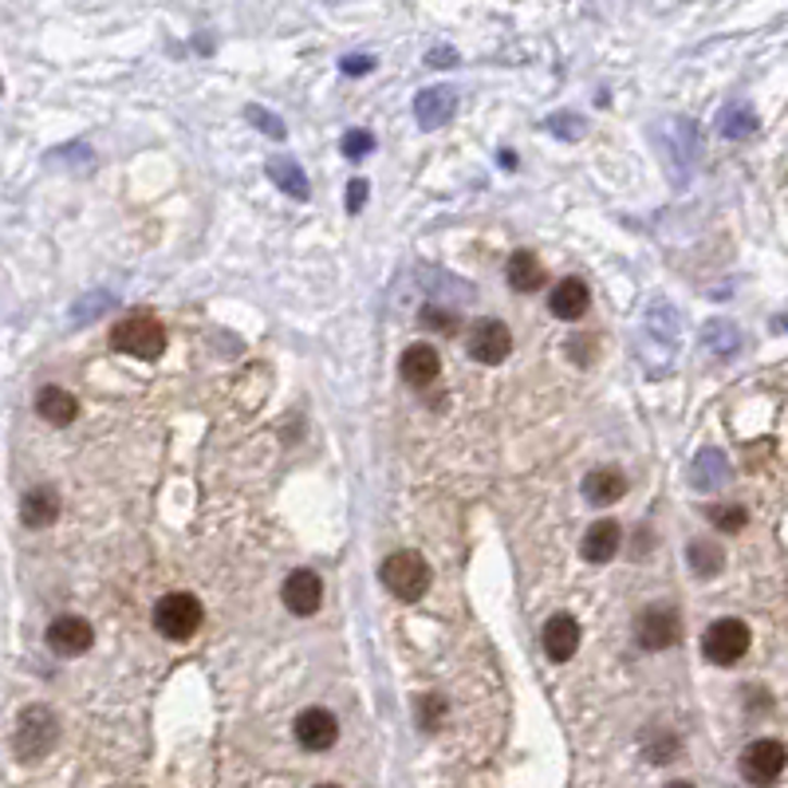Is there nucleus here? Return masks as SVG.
Returning <instances> with one entry per match:
<instances>
[{
    "label": "nucleus",
    "mask_w": 788,
    "mask_h": 788,
    "mask_svg": "<svg viewBox=\"0 0 788 788\" xmlns=\"http://www.w3.org/2000/svg\"><path fill=\"white\" fill-rule=\"evenodd\" d=\"M36 415L52 426H72L79 418V398L72 391H63V386H44L36 394Z\"/></svg>",
    "instance_id": "aec40b11"
},
{
    "label": "nucleus",
    "mask_w": 788,
    "mask_h": 788,
    "mask_svg": "<svg viewBox=\"0 0 788 788\" xmlns=\"http://www.w3.org/2000/svg\"><path fill=\"white\" fill-rule=\"evenodd\" d=\"M658 347L663 352L666 347V355H675V343H678V316H675V308L670 304H663V300H654L651 304V311H647V323H643V347H639V355L647 352V347Z\"/></svg>",
    "instance_id": "2eb2a0df"
},
{
    "label": "nucleus",
    "mask_w": 788,
    "mask_h": 788,
    "mask_svg": "<svg viewBox=\"0 0 788 788\" xmlns=\"http://www.w3.org/2000/svg\"><path fill=\"white\" fill-rule=\"evenodd\" d=\"M245 114H249V123H257L260 131L269 138H284L288 135V126H284V119H276L272 111H264V107H245Z\"/></svg>",
    "instance_id": "2f4dec72"
},
{
    "label": "nucleus",
    "mask_w": 788,
    "mask_h": 788,
    "mask_svg": "<svg viewBox=\"0 0 788 788\" xmlns=\"http://www.w3.org/2000/svg\"><path fill=\"white\" fill-rule=\"evenodd\" d=\"M367 194H371V186H367L364 177H355L352 186H347V197H343V206H347V213H359V209L367 206Z\"/></svg>",
    "instance_id": "f704fd0d"
},
{
    "label": "nucleus",
    "mask_w": 788,
    "mask_h": 788,
    "mask_svg": "<svg viewBox=\"0 0 788 788\" xmlns=\"http://www.w3.org/2000/svg\"><path fill=\"white\" fill-rule=\"evenodd\" d=\"M284 607H288L292 615H300V619H308V615H316L320 612V603H323V583H320V576L316 571H308V568H296L284 580Z\"/></svg>",
    "instance_id": "9b49d317"
},
{
    "label": "nucleus",
    "mask_w": 788,
    "mask_h": 788,
    "mask_svg": "<svg viewBox=\"0 0 788 788\" xmlns=\"http://www.w3.org/2000/svg\"><path fill=\"white\" fill-rule=\"evenodd\" d=\"M343 158H352V162H359V158H367L374 150V135L371 131H347L340 143Z\"/></svg>",
    "instance_id": "7c9ffc66"
},
{
    "label": "nucleus",
    "mask_w": 788,
    "mask_h": 788,
    "mask_svg": "<svg viewBox=\"0 0 788 788\" xmlns=\"http://www.w3.org/2000/svg\"><path fill=\"white\" fill-rule=\"evenodd\" d=\"M454 60H457V56L450 52V48H446V52H430V67H454Z\"/></svg>",
    "instance_id": "4c0bfd02"
},
{
    "label": "nucleus",
    "mask_w": 788,
    "mask_h": 788,
    "mask_svg": "<svg viewBox=\"0 0 788 788\" xmlns=\"http://www.w3.org/2000/svg\"><path fill=\"white\" fill-rule=\"evenodd\" d=\"M666 788H694V785H690V780H670Z\"/></svg>",
    "instance_id": "58836bf2"
},
{
    "label": "nucleus",
    "mask_w": 788,
    "mask_h": 788,
    "mask_svg": "<svg viewBox=\"0 0 788 788\" xmlns=\"http://www.w3.org/2000/svg\"><path fill=\"white\" fill-rule=\"evenodd\" d=\"M56 737H60V722L48 705H28L16 722V734H12V749L21 761H40L52 753Z\"/></svg>",
    "instance_id": "20e7f679"
},
{
    "label": "nucleus",
    "mask_w": 788,
    "mask_h": 788,
    "mask_svg": "<svg viewBox=\"0 0 788 788\" xmlns=\"http://www.w3.org/2000/svg\"><path fill=\"white\" fill-rule=\"evenodd\" d=\"M398 371H403V379L410 386H430L442 374V355L430 347V343H410L403 352V359H398Z\"/></svg>",
    "instance_id": "4468645a"
},
{
    "label": "nucleus",
    "mask_w": 788,
    "mask_h": 788,
    "mask_svg": "<svg viewBox=\"0 0 788 788\" xmlns=\"http://www.w3.org/2000/svg\"><path fill=\"white\" fill-rule=\"evenodd\" d=\"M442 717H446V698L442 694L418 698V722H422V729H438L442 726Z\"/></svg>",
    "instance_id": "c756f323"
},
{
    "label": "nucleus",
    "mask_w": 788,
    "mask_h": 788,
    "mask_svg": "<svg viewBox=\"0 0 788 788\" xmlns=\"http://www.w3.org/2000/svg\"><path fill=\"white\" fill-rule=\"evenodd\" d=\"M505 276H508V284H513L517 292H537L540 284L549 281V272H544L540 257H537V253H529V249H517L513 257H508Z\"/></svg>",
    "instance_id": "5701e85b"
},
{
    "label": "nucleus",
    "mask_w": 788,
    "mask_h": 788,
    "mask_svg": "<svg viewBox=\"0 0 788 788\" xmlns=\"http://www.w3.org/2000/svg\"><path fill=\"white\" fill-rule=\"evenodd\" d=\"M296 741H300L308 753H323V749L335 746V737H340V722H335L332 710H323V705H308L296 714V726H292Z\"/></svg>",
    "instance_id": "1a4fd4ad"
},
{
    "label": "nucleus",
    "mask_w": 788,
    "mask_h": 788,
    "mask_svg": "<svg viewBox=\"0 0 788 788\" xmlns=\"http://www.w3.org/2000/svg\"><path fill=\"white\" fill-rule=\"evenodd\" d=\"M422 323H426V328H434V332H446V335L457 332V316H450V311L438 308V304H426V308H422Z\"/></svg>",
    "instance_id": "473e14b6"
},
{
    "label": "nucleus",
    "mask_w": 788,
    "mask_h": 788,
    "mask_svg": "<svg viewBox=\"0 0 788 788\" xmlns=\"http://www.w3.org/2000/svg\"><path fill=\"white\" fill-rule=\"evenodd\" d=\"M785 765H788V749L780 746L777 737H758V741H749L746 753H741V777L753 788L777 785Z\"/></svg>",
    "instance_id": "423d86ee"
},
{
    "label": "nucleus",
    "mask_w": 788,
    "mask_h": 788,
    "mask_svg": "<svg viewBox=\"0 0 788 788\" xmlns=\"http://www.w3.org/2000/svg\"><path fill=\"white\" fill-rule=\"evenodd\" d=\"M466 352L473 364L497 367V364H505L508 352H513V332H508L501 320H481V323H473V332H469Z\"/></svg>",
    "instance_id": "6e6552de"
},
{
    "label": "nucleus",
    "mask_w": 788,
    "mask_h": 788,
    "mask_svg": "<svg viewBox=\"0 0 788 788\" xmlns=\"http://www.w3.org/2000/svg\"><path fill=\"white\" fill-rule=\"evenodd\" d=\"M758 111L746 103V99H734V103H726L722 111H717V131L726 138H753L758 135Z\"/></svg>",
    "instance_id": "b1692460"
},
{
    "label": "nucleus",
    "mask_w": 788,
    "mask_h": 788,
    "mask_svg": "<svg viewBox=\"0 0 788 788\" xmlns=\"http://www.w3.org/2000/svg\"><path fill=\"white\" fill-rule=\"evenodd\" d=\"M540 643H544V654H549L552 663H568L571 654L580 651V623L576 615L568 612H556L549 623H544V631H540Z\"/></svg>",
    "instance_id": "f8f14e48"
},
{
    "label": "nucleus",
    "mask_w": 788,
    "mask_h": 788,
    "mask_svg": "<svg viewBox=\"0 0 788 788\" xmlns=\"http://www.w3.org/2000/svg\"><path fill=\"white\" fill-rule=\"evenodd\" d=\"M457 111V95L450 87H426L422 95L415 99V119L422 131H438V126H446Z\"/></svg>",
    "instance_id": "f3484780"
},
{
    "label": "nucleus",
    "mask_w": 788,
    "mask_h": 788,
    "mask_svg": "<svg viewBox=\"0 0 788 788\" xmlns=\"http://www.w3.org/2000/svg\"><path fill=\"white\" fill-rule=\"evenodd\" d=\"M111 347L119 355H135V359H162L167 352V328L150 316V311H131L111 328Z\"/></svg>",
    "instance_id": "f257e3e1"
},
{
    "label": "nucleus",
    "mask_w": 788,
    "mask_h": 788,
    "mask_svg": "<svg viewBox=\"0 0 788 788\" xmlns=\"http://www.w3.org/2000/svg\"><path fill=\"white\" fill-rule=\"evenodd\" d=\"M340 67H343V75H367L374 67V56H364V52H359V56H343Z\"/></svg>",
    "instance_id": "c9c22d12"
},
{
    "label": "nucleus",
    "mask_w": 788,
    "mask_h": 788,
    "mask_svg": "<svg viewBox=\"0 0 788 788\" xmlns=\"http://www.w3.org/2000/svg\"><path fill=\"white\" fill-rule=\"evenodd\" d=\"M95 643V627L84 615H60V619L48 623V647H52L60 658H75V654H87Z\"/></svg>",
    "instance_id": "9d476101"
},
{
    "label": "nucleus",
    "mask_w": 788,
    "mask_h": 788,
    "mask_svg": "<svg viewBox=\"0 0 788 788\" xmlns=\"http://www.w3.org/2000/svg\"><path fill=\"white\" fill-rule=\"evenodd\" d=\"M583 501L588 505H615L627 493V473L619 466H600L583 478Z\"/></svg>",
    "instance_id": "a211bd4d"
},
{
    "label": "nucleus",
    "mask_w": 788,
    "mask_h": 788,
    "mask_svg": "<svg viewBox=\"0 0 788 788\" xmlns=\"http://www.w3.org/2000/svg\"><path fill=\"white\" fill-rule=\"evenodd\" d=\"M666 146H670V174L675 182L682 186L686 182V170L694 167V155H698V131L694 123H686V119H675V123L666 126Z\"/></svg>",
    "instance_id": "ddd939ff"
},
{
    "label": "nucleus",
    "mask_w": 788,
    "mask_h": 788,
    "mask_svg": "<svg viewBox=\"0 0 788 788\" xmlns=\"http://www.w3.org/2000/svg\"><path fill=\"white\" fill-rule=\"evenodd\" d=\"M702 347H710L714 355H734L741 347V332L729 320H710L702 332Z\"/></svg>",
    "instance_id": "bb28decb"
},
{
    "label": "nucleus",
    "mask_w": 788,
    "mask_h": 788,
    "mask_svg": "<svg viewBox=\"0 0 788 788\" xmlns=\"http://www.w3.org/2000/svg\"><path fill=\"white\" fill-rule=\"evenodd\" d=\"M678 635H682V619H678L675 607H647L635 619V643L643 651H666V647L678 643Z\"/></svg>",
    "instance_id": "0eeeda50"
},
{
    "label": "nucleus",
    "mask_w": 788,
    "mask_h": 788,
    "mask_svg": "<svg viewBox=\"0 0 788 788\" xmlns=\"http://www.w3.org/2000/svg\"><path fill=\"white\" fill-rule=\"evenodd\" d=\"M686 564L698 580H714L717 571L726 568V552L717 549V540H694V544H686Z\"/></svg>",
    "instance_id": "a878e982"
},
{
    "label": "nucleus",
    "mask_w": 788,
    "mask_h": 788,
    "mask_svg": "<svg viewBox=\"0 0 788 788\" xmlns=\"http://www.w3.org/2000/svg\"><path fill=\"white\" fill-rule=\"evenodd\" d=\"M111 308H114V292H107V288L87 292L84 300L72 308V323L75 328H84L87 320H95V316H103V311H111Z\"/></svg>",
    "instance_id": "cd10ccee"
},
{
    "label": "nucleus",
    "mask_w": 788,
    "mask_h": 788,
    "mask_svg": "<svg viewBox=\"0 0 788 788\" xmlns=\"http://www.w3.org/2000/svg\"><path fill=\"white\" fill-rule=\"evenodd\" d=\"M269 177L288 197H296V201H308V194H311L308 174H304V167L296 162V158H269Z\"/></svg>",
    "instance_id": "393cba45"
},
{
    "label": "nucleus",
    "mask_w": 788,
    "mask_h": 788,
    "mask_svg": "<svg viewBox=\"0 0 788 788\" xmlns=\"http://www.w3.org/2000/svg\"><path fill=\"white\" fill-rule=\"evenodd\" d=\"M705 517H710V525H714L717 532H741L749 525L746 505H710Z\"/></svg>",
    "instance_id": "c85d7f7f"
},
{
    "label": "nucleus",
    "mask_w": 788,
    "mask_h": 788,
    "mask_svg": "<svg viewBox=\"0 0 788 788\" xmlns=\"http://www.w3.org/2000/svg\"><path fill=\"white\" fill-rule=\"evenodd\" d=\"M623 544V529L615 520H595L588 532H583V544H580V556L588 564H607L615 561V552Z\"/></svg>",
    "instance_id": "6ab92c4d"
},
{
    "label": "nucleus",
    "mask_w": 788,
    "mask_h": 788,
    "mask_svg": "<svg viewBox=\"0 0 788 788\" xmlns=\"http://www.w3.org/2000/svg\"><path fill=\"white\" fill-rule=\"evenodd\" d=\"M591 343H595L591 335H580V340H571V343H568V355L576 359V364H591V352H588Z\"/></svg>",
    "instance_id": "e433bc0d"
},
{
    "label": "nucleus",
    "mask_w": 788,
    "mask_h": 788,
    "mask_svg": "<svg viewBox=\"0 0 788 788\" xmlns=\"http://www.w3.org/2000/svg\"><path fill=\"white\" fill-rule=\"evenodd\" d=\"M320 788H340V785H320Z\"/></svg>",
    "instance_id": "ea45409f"
},
{
    "label": "nucleus",
    "mask_w": 788,
    "mask_h": 788,
    "mask_svg": "<svg viewBox=\"0 0 788 788\" xmlns=\"http://www.w3.org/2000/svg\"><path fill=\"white\" fill-rule=\"evenodd\" d=\"M749 643H753V635H749L746 623L717 619V623H710V631L702 635V654H705V663L734 666L749 654Z\"/></svg>",
    "instance_id": "39448f33"
},
{
    "label": "nucleus",
    "mask_w": 788,
    "mask_h": 788,
    "mask_svg": "<svg viewBox=\"0 0 788 788\" xmlns=\"http://www.w3.org/2000/svg\"><path fill=\"white\" fill-rule=\"evenodd\" d=\"M544 126H549L556 138H580L583 135V119H580V114H552Z\"/></svg>",
    "instance_id": "72a5a7b5"
},
{
    "label": "nucleus",
    "mask_w": 788,
    "mask_h": 788,
    "mask_svg": "<svg viewBox=\"0 0 788 788\" xmlns=\"http://www.w3.org/2000/svg\"><path fill=\"white\" fill-rule=\"evenodd\" d=\"M379 580H383V588L391 591L394 600L415 603V600H422L426 588H430V564L410 549L391 552L383 561V568H379Z\"/></svg>",
    "instance_id": "7ed1b4c3"
},
{
    "label": "nucleus",
    "mask_w": 788,
    "mask_h": 788,
    "mask_svg": "<svg viewBox=\"0 0 788 788\" xmlns=\"http://www.w3.org/2000/svg\"><path fill=\"white\" fill-rule=\"evenodd\" d=\"M549 308L556 320H580L591 308V288L580 276H564V281L549 292Z\"/></svg>",
    "instance_id": "dca6fc26"
},
{
    "label": "nucleus",
    "mask_w": 788,
    "mask_h": 788,
    "mask_svg": "<svg viewBox=\"0 0 788 788\" xmlns=\"http://www.w3.org/2000/svg\"><path fill=\"white\" fill-rule=\"evenodd\" d=\"M729 481V461L722 450H702V454L694 457V466H690V485L698 489V493H714V489H722Z\"/></svg>",
    "instance_id": "412c9836"
},
{
    "label": "nucleus",
    "mask_w": 788,
    "mask_h": 788,
    "mask_svg": "<svg viewBox=\"0 0 788 788\" xmlns=\"http://www.w3.org/2000/svg\"><path fill=\"white\" fill-rule=\"evenodd\" d=\"M201 623H206V607L197 595L189 591H167L162 600L155 603V631L167 635L170 643H186L201 631Z\"/></svg>",
    "instance_id": "f03ea898"
},
{
    "label": "nucleus",
    "mask_w": 788,
    "mask_h": 788,
    "mask_svg": "<svg viewBox=\"0 0 788 788\" xmlns=\"http://www.w3.org/2000/svg\"><path fill=\"white\" fill-rule=\"evenodd\" d=\"M21 520L28 529H48V525H56V520H60V493H56L52 485L32 489L21 505Z\"/></svg>",
    "instance_id": "4be33fe9"
}]
</instances>
